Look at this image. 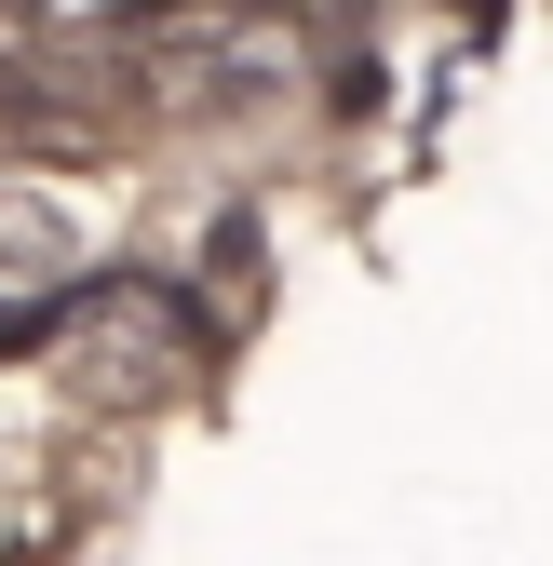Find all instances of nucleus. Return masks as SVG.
<instances>
[{
	"instance_id": "1",
	"label": "nucleus",
	"mask_w": 553,
	"mask_h": 566,
	"mask_svg": "<svg viewBox=\"0 0 553 566\" xmlns=\"http://www.w3.org/2000/svg\"><path fill=\"white\" fill-rule=\"evenodd\" d=\"M95 243H108V176H67V163L0 176V297H54Z\"/></svg>"
}]
</instances>
